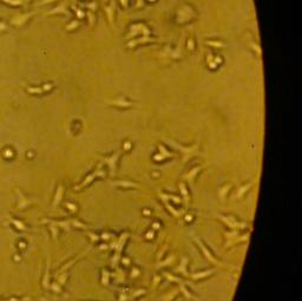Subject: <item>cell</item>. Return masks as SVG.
Returning a JSON list of instances; mask_svg holds the SVG:
<instances>
[{"label":"cell","mask_w":302,"mask_h":301,"mask_svg":"<svg viewBox=\"0 0 302 301\" xmlns=\"http://www.w3.org/2000/svg\"><path fill=\"white\" fill-rule=\"evenodd\" d=\"M7 30V26L4 23H0V31H6Z\"/></svg>","instance_id":"7a4b0ae2"},{"label":"cell","mask_w":302,"mask_h":301,"mask_svg":"<svg viewBox=\"0 0 302 301\" xmlns=\"http://www.w3.org/2000/svg\"><path fill=\"white\" fill-rule=\"evenodd\" d=\"M31 15H33V13H29V14H25V15H18V17H14V18L12 19V24L15 25V26H18V27H20V26L30 18Z\"/></svg>","instance_id":"6da1fadb"}]
</instances>
